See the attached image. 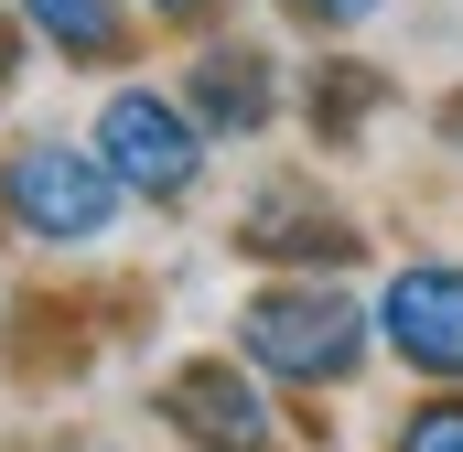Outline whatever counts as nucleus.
<instances>
[{"label":"nucleus","instance_id":"39448f33","mask_svg":"<svg viewBox=\"0 0 463 452\" xmlns=\"http://www.w3.org/2000/svg\"><path fill=\"white\" fill-rule=\"evenodd\" d=\"M162 420H173L184 442H205V452H259V442H269V399H259V377H248L237 355L173 366V388H162Z\"/></svg>","mask_w":463,"mask_h":452},{"label":"nucleus","instance_id":"2eb2a0df","mask_svg":"<svg viewBox=\"0 0 463 452\" xmlns=\"http://www.w3.org/2000/svg\"><path fill=\"white\" fill-rule=\"evenodd\" d=\"M87 452H98V442H87Z\"/></svg>","mask_w":463,"mask_h":452},{"label":"nucleus","instance_id":"6e6552de","mask_svg":"<svg viewBox=\"0 0 463 452\" xmlns=\"http://www.w3.org/2000/svg\"><path fill=\"white\" fill-rule=\"evenodd\" d=\"M11 11H22L33 43L65 54V65H118V54H129V0H11Z\"/></svg>","mask_w":463,"mask_h":452},{"label":"nucleus","instance_id":"4468645a","mask_svg":"<svg viewBox=\"0 0 463 452\" xmlns=\"http://www.w3.org/2000/svg\"><path fill=\"white\" fill-rule=\"evenodd\" d=\"M442 129H463V98H453V108H442Z\"/></svg>","mask_w":463,"mask_h":452},{"label":"nucleus","instance_id":"f257e3e1","mask_svg":"<svg viewBox=\"0 0 463 452\" xmlns=\"http://www.w3.org/2000/svg\"><path fill=\"white\" fill-rule=\"evenodd\" d=\"M237 355H248L259 377L335 388V377H355V355H366V313H355L324 269H313V280H269V291L237 302Z\"/></svg>","mask_w":463,"mask_h":452},{"label":"nucleus","instance_id":"423d86ee","mask_svg":"<svg viewBox=\"0 0 463 452\" xmlns=\"http://www.w3.org/2000/svg\"><path fill=\"white\" fill-rule=\"evenodd\" d=\"M237 248H259V259H302V269H345L355 259V226L335 205H313V194H259L248 226H237Z\"/></svg>","mask_w":463,"mask_h":452},{"label":"nucleus","instance_id":"1a4fd4ad","mask_svg":"<svg viewBox=\"0 0 463 452\" xmlns=\"http://www.w3.org/2000/svg\"><path fill=\"white\" fill-rule=\"evenodd\" d=\"M366 108H377V76H366V65H324V76H313V129H324V140H355Z\"/></svg>","mask_w":463,"mask_h":452},{"label":"nucleus","instance_id":"7ed1b4c3","mask_svg":"<svg viewBox=\"0 0 463 452\" xmlns=\"http://www.w3.org/2000/svg\"><path fill=\"white\" fill-rule=\"evenodd\" d=\"M98 151H109V173L129 184V194H151V205H184L194 184H205V118L184 108V98H162V87H118L109 108H98V129H87Z\"/></svg>","mask_w":463,"mask_h":452},{"label":"nucleus","instance_id":"9b49d317","mask_svg":"<svg viewBox=\"0 0 463 452\" xmlns=\"http://www.w3.org/2000/svg\"><path fill=\"white\" fill-rule=\"evenodd\" d=\"M366 11H388V0H291V22H313V33H345Z\"/></svg>","mask_w":463,"mask_h":452},{"label":"nucleus","instance_id":"20e7f679","mask_svg":"<svg viewBox=\"0 0 463 452\" xmlns=\"http://www.w3.org/2000/svg\"><path fill=\"white\" fill-rule=\"evenodd\" d=\"M377 334H388L399 366H420V377H463V269L453 259H410L377 291Z\"/></svg>","mask_w":463,"mask_h":452},{"label":"nucleus","instance_id":"f03ea898","mask_svg":"<svg viewBox=\"0 0 463 452\" xmlns=\"http://www.w3.org/2000/svg\"><path fill=\"white\" fill-rule=\"evenodd\" d=\"M118 205H129V184L109 173L98 140H11V162H0V216L43 248H98Z\"/></svg>","mask_w":463,"mask_h":452},{"label":"nucleus","instance_id":"0eeeda50","mask_svg":"<svg viewBox=\"0 0 463 452\" xmlns=\"http://www.w3.org/2000/svg\"><path fill=\"white\" fill-rule=\"evenodd\" d=\"M184 108L205 118L216 140H248V129H269V108H280V87H269V54H248V43H216L205 65H194V98Z\"/></svg>","mask_w":463,"mask_h":452},{"label":"nucleus","instance_id":"f8f14e48","mask_svg":"<svg viewBox=\"0 0 463 452\" xmlns=\"http://www.w3.org/2000/svg\"><path fill=\"white\" fill-rule=\"evenodd\" d=\"M140 11H151V22H205L216 0H140Z\"/></svg>","mask_w":463,"mask_h":452},{"label":"nucleus","instance_id":"9d476101","mask_svg":"<svg viewBox=\"0 0 463 452\" xmlns=\"http://www.w3.org/2000/svg\"><path fill=\"white\" fill-rule=\"evenodd\" d=\"M388 452H463V399H431V410H410V431Z\"/></svg>","mask_w":463,"mask_h":452},{"label":"nucleus","instance_id":"ddd939ff","mask_svg":"<svg viewBox=\"0 0 463 452\" xmlns=\"http://www.w3.org/2000/svg\"><path fill=\"white\" fill-rule=\"evenodd\" d=\"M0 76H11V22H0Z\"/></svg>","mask_w":463,"mask_h":452}]
</instances>
